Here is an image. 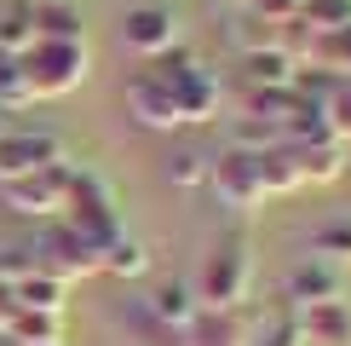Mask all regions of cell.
<instances>
[{
    "label": "cell",
    "mask_w": 351,
    "mask_h": 346,
    "mask_svg": "<svg viewBox=\"0 0 351 346\" xmlns=\"http://www.w3.org/2000/svg\"><path fill=\"white\" fill-rule=\"evenodd\" d=\"M300 18L311 29H340L351 23V0H300Z\"/></svg>",
    "instance_id": "obj_27"
},
{
    "label": "cell",
    "mask_w": 351,
    "mask_h": 346,
    "mask_svg": "<svg viewBox=\"0 0 351 346\" xmlns=\"http://www.w3.org/2000/svg\"><path fill=\"white\" fill-rule=\"evenodd\" d=\"M305 254L323 260V266H334V271H351V220H328L311 237V249H305Z\"/></svg>",
    "instance_id": "obj_21"
},
{
    "label": "cell",
    "mask_w": 351,
    "mask_h": 346,
    "mask_svg": "<svg viewBox=\"0 0 351 346\" xmlns=\"http://www.w3.org/2000/svg\"><path fill=\"white\" fill-rule=\"evenodd\" d=\"M247 283H254V254H247V237H225L213 242V254L202 260V277L190 283L202 306L213 312H242Z\"/></svg>",
    "instance_id": "obj_3"
},
{
    "label": "cell",
    "mask_w": 351,
    "mask_h": 346,
    "mask_svg": "<svg viewBox=\"0 0 351 346\" xmlns=\"http://www.w3.org/2000/svg\"><path fill=\"white\" fill-rule=\"evenodd\" d=\"M69 191H75V168L52 162V168L23 173V179H6V185H0V202H6L18 220H64Z\"/></svg>",
    "instance_id": "obj_4"
},
{
    "label": "cell",
    "mask_w": 351,
    "mask_h": 346,
    "mask_svg": "<svg viewBox=\"0 0 351 346\" xmlns=\"http://www.w3.org/2000/svg\"><path fill=\"white\" fill-rule=\"evenodd\" d=\"M121 41H127V52H138L150 64V58L179 47V18H173V6H133L121 18Z\"/></svg>",
    "instance_id": "obj_8"
},
{
    "label": "cell",
    "mask_w": 351,
    "mask_h": 346,
    "mask_svg": "<svg viewBox=\"0 0 351 346\" xmlns=\"http://www.w3.org/2000/svg\"><path fill=\"white\" fill-rule=\"evenodd\" d=\"M0 133H6V127H0Z\"/></svg>",
    "instance_id": "obj_31"
},
{
    "label": "cell",
    "mask_w": 351,
    "mask_h": 346,
    "mask_svg": "<svg viewBox=\"0 0 351 346\" xmlns=\"http://www.w3.org/2000/svg\"><path fill=\"white\" fill-rule=\"evenodd\" d=\"M167 179L179 185V191L208 185V156H202V150H173V156H167Z\"/></svg>",
    "instance_id": "obj_26"
},
{
    "label": "cell",
    "mask_w": 351,
    "mask_h": 346,
    "mask_svg": "<svg viewBox=\"0 0 351 346\" xmlns=\"http://www.w3.org/2000/svg\"><path fill=\"white\" fill-rule=\"evenodd\" d=\"M104 271H110V277H127V283H133V277H144V271H150V249H144L138 237H127V231H121V237L104 249Z\"/></svg>",
    "instance_id": "obj_22"
},
{
    "label": "cell",
    "mask_w": 351,
    "mask_h": 346,
    "mask_svg": "<svg viewBox=\"0 0 351 346\" xmlns=\"http://www.w3.org/2000/svg\"><path fill=\"white\" fill-rule=\"evenodd\" d=\"M29 18H35V41H86V23L69 0H29Z\"/></svg>",
    "instance_id": "obj_16"
},
{
    "label": "cell",
    "mask_w": 351,
    "mask_h": 346,
    "mask_svg": "<svg viewBox=\"0 0 351 346\" xmlns=\"http://www.w3.org/2000/svg\"><path fill=\"white\" fill-rule=\"evenodd\" d=\"M18 64H23V81H29V98H64L93 76L86 41H29L18 52Z\"/></svg>",
    "instance_id": "obj_1"
},
{
    "label": "cell",
    "mask_w": 351,
    "mask_h": 346,
    "mask_svg": "<svg viewBox=\"0 0 351 346\" xmlns=\"http://www.w3.org/2000/svg\"><path fill=\"white\" fill-rule=\"evenodd\" d=\"M6 335L18 346H52L64 341V312H35V306H18L6 317Z\"/></svg>",
    "instance_id": "obj_18"
},
{
    "label": "cell",
    "mask_w": 351,
    "mask_h": 346,
    "mask_svg": "<svg viewBox=\"0 0 351 346\" xmlns=\"http://www.w3.org/2000/svg\"><path fill=\"white\" fill-rule=\"evenodd\" d=\"M300 64L317 69V76H328V81H346V76H351V23H340V29H317Z\"/></svg>",
    "instance_id": "obj_14"
},
{
    "label": "cell",
    "mask_w": 351,
    "mask_h": 346,
    "mask_svg": "<svg viewBox=\"0 0 351 346\" xmlns=\"http://www.w3.org/2000/svg\"><path fill=\"white\" fill-rule=\"evenodd\" d=\"M305 346H351V300H317L300 312Z\"/></svg>",
    "instance_id": "obj_13"
},
{
    "label": "cell",
    "mask_w": 351,
    "mask_h": 346,
    "mask_svg": "<svg viewBox=\"0 0 351 346\" xmlns=\"http://www.w3.org/2000/svg\"><path fill=\"white\" fill-rule=\"evenodd\" d=\"M294 156H300L305 185H328V179L346 173V144L340 139H305V144H294Z\"/></svg>",
    "instance_id": "obj_17"
},
{
    "label": "cell",
    "mask_w": 351,
    "mask_h": 346,
    "mask_svg": "<svg viewBox=\"0 0 351 346\" xmlns=\"http://www.w3.org/2000/svg\"><path fill=\"white\" fill-rule=\"evenodd\" d=\"M179 346H247V323H242V312H213V306H202V312L179 329Z\"/></svg>",
    "instance_id": "obj_12"
},
{
    "label": "cell",
    "mask_w": 351,
    "mask_h": 346,
    "mask_svg": "<svg viewBox=\"0 0 351 346\" xmlns=\"http://www.w3.org/2000/svg\"><path fill=\"white\" fill-rule=\"evenodd\" d=\"M247 346H305L300 312L294 306H276L271 317H259V329H247Z\"/></svg>",
    "instance_id": "obj_20"
},
{
    "label": "cell",
    "mask_w": 351,
    "mask_h": 346,
    "mask_svg": "<svg viewBox=\"0 0 351 346\" xmlns=\"http://www.w3.org/2000/svg\"><path fill=\"white\" fill-rule=\"evenodd\" d=\"M0 346H18V341H12V335H6V329H0Z\"/></svg>",
    "instance_id": "obj_29"
},
{
    "label": "cell",
    "mask_w": 351,
    "mask_h": 346,
    "mask_svg": "<svg viewBox=\"0 0 351 346\" xmlns=\"http://www.w3.org/2000/svg\"><path fill=\"white\" fill-rule=\"evenodd\" d=\"M202 312V300H196V288L179 283V277H167V283H156V295L144 300V317H150L156 329H167V335H179V329L190 323V317Z\"/></svg>",
    "instance_id": "obj_11"
},
{
    "label": "cell",
    "mask_w": 351,
    "mask_h": 346,
    "mask_svg": "<svg viewBox=\"0 0 351 346\" xmlns=\"http://www.w3.org/2000/svg\"><path fill=\"white\" fill-rule=\"evenodd\" d=\"M52 346H64V341H52Z\"/></svg>",
    "instance_id": "obj_30"
},
{
    "label": "cell",
    "mask_w": 351,
    "mask_h": 346,
    "mask_svg": "<svg viewBox=\"0 0 351 346\" xmlns=\"http://www.w3.org/2000/svg\"><path fill=\"white\" fill-rule=\"evenodd\" d=\"M23 104H35L29 81H23V64L12 52H0V110H23Z\"/></svg>",
    "instance_id": "obj_25"
},
{
    "label": "cell",
    "mask_w": 351,
    "mask_h": 346,
    "mask_svg": "<svg viewBox=\"0 0 351 346\" xmlns=\"http://www.w3.org/2000/svg\"><path fill=\"white\" fill-rule=\"evenodd\" d=\"M282 295H288V306H294V312L317 306V300H346V271H334V266H323V260H311V254H305L300 266L288 271Z\"/></svg>",
    "instance_id": "obj_10"
},
{
    "label": "cell",
    "mask_w": 351,
    "mask_h": 346,
    "mask_svg": "<svg viewBox=\"0 0 351 346\" xmlns=\"http://www.w3.org/2000/svg\"><path fill=\"white\" fill-rule=\"evenodd\" d=\"M29 41H35V18H29V0H12V6H0V52L18 58Z\"/></svg>",
    "instance_id": "obj_24"
},
{
    "label": "cell",
    "mask_w": 351,
    "mask_h": 346,
    "mask_svg": "<svg viewBox=\"0 0 351 346\" xmlns=\"http://www.w3.org/2000/svg\"><path fill=\"white\" fill-rule=\"evenodd\" d=\"M346 81H351V76H346Z\"/></svg>",
    "instance_id": "obj_32"
},
{
    "label": "cell",
    "mask_w": 351,
    "mask_h": 346,
    "mask_svg": "<svg viewBox=\"0 0 351 346\" xmlns=\"http://www.w3.org/2000/svg\"><path fill=\"white\" fill-rule=\"evenodd\" d=\"M64 295H69V283H58V277H47V271H35V266L12 283V300H18V306H35V312H64Z\"/></svg>",
    "instance_id": "obj_19"
},
{
    "label": "cell",
    "mask_w": 351,
    "mask_h": 346,
    "mask_svg": "<svg viewBox=\"0 0 351 346\" xmlns=\"http://www.w3.org/2000/svg\"><path fill=\"white\" fill-rule=\"evenodd\" d=\"M150 69H162V81L173 86L179 127H208V122H219V76L202 64L196 52L173 47V52H162V58H150Z\"/></svg>",
    "instance_id": "obj_2"
},
{
    "label": "cell",
    "mask_w": 351,
    "mask_h": 346,
    "mask_svg": "<svg viewBox=\"0 0 351 346\" xmlns=\"http://www.w3.org/2000/svg\"><path fill=\"white\" fill-rule=\"evenodd\" d=\"M127 115H133L138 127H150V133H173L179 127V104H173V86L162 81V69L144 64L133 81H127Z\"/></svg>",
    "instance_id": "obj_7"
},
{
    "label": "cell",
    "mask_w": 351,
    "mask_h": 346,
    "mask_svg": "<svg viewBox=\"0 0 351 346\" xmlns=\"http://www.w3.org/2000/svg\"><path fill=\"white\" fill-rule=\"evenodd\" d=\"M247 18H265V23H288L300 12V0H242Z\"/></svg>",
    "instance_id": "obj_28"
},
{
    "label": "cell",
    "mask_w": 351,
    "mask_h": 346,
    "mask_svg": "<svg viewBox=\"0 0 351 346\" xmlns=\"http://www.w3.org/2000/svg\"><path fill=\"white\" fill-rule=\"evenodd\" d=\"M29 266L47 271V277H58V283H75V277L104 271V266H98V249L81 237V231H69L64 220H47V231L29 242Z\"/></svg>",
    "instance_id": "obj_5"
},
{
    "label": "cell",
    "mask_w": 351,
    "mask_h": 346,
    "mask_svg": "<svg viewBox=\"0 0 351 346\" xmlns=\"http://www.w3.org/2000/svg\"><path fill=\"white\" fill-rule=\"evenodd\" d=\"M317 110H323V127L351 150V81H328V93H323Z\"/></svg>",
    "instance_id": "obj_23"
},
{
    "label": "cell",
    "mask_w": 351,
    "mask_h": 346,
    "mask_svg": "<svg viewBox=\"0 0 351 346\" xmlns=\"http://www.w3.org/2000/svg\"><path fill=\"white\" fill-rule=\"evenodd\" d=\"M52 162H64V139L58 133H0V185L23 179L35 168H52Z\"/></svg>",
    "instance_id": "obj_9"
},
{
    "label": "cell",
    "mask_w": 351,
    "mask_h": 346,
    "mask_svg": "<svg viewBox=\"0 0 351 346\" xmlns=\"http://www.w3.org/2000/svg\"><path fill=\"white\" fill-rule=\"evenodd\" d=\"M242 76H247V93H265V86H294L300 64L271 41V47H247L242 52Z\"/></svg>",
    "instance_id": "obj_15"
},
{
    "label": "cell",
    "mask_w": 351,
    "mask_h": 346,
    "mask_svg": "<svg viewBox=\"0 0 351 346\" xmlns=\"http://www.w3.org/2000/svg\"><path fill=\"white\" fill-rule=\"evenodd\" d=\"M208 185L219 191V202L225 208H237V214H254V208H265V179H259V156L254 150H242V144H225L219 156H208Z\"/></svg>",
    "instance_id": "obj_6"
}]
</instances>
